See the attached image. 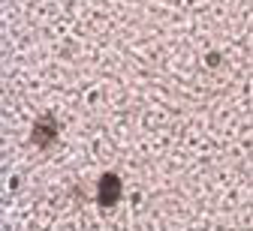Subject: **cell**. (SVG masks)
<instances>
[{"instance_id":"2","label":"cell","mask_w":253,"mask_h":231,"mask_svg":"<svg viewBox=\"0 0 253 231\" xmlns=\"http://www.w3.org/2000/svg\"><path fill=\"white\" fill-rule=\"evenodd\" d=\"M34 144H40V147H48V144H54V138H57V123H54V117L51 114H45V117H40L37 120V126H34Z\"/></svg>"},{"instance_id":"1","label":"cell","mask_w":253,"mask_h":231,"mask_svg":"<svg viewBox=\"0 0 253 231\" xmlns=\"http://www.w3.org/2000/svg\"><path fill=\"white\" fill-rule=\"evenodd\" d=\"M97 198H100V204L103 207H112L118 198H121V177L118 174H103L100 177V186H97Z\"/></svg>"}]
</instances>
